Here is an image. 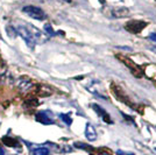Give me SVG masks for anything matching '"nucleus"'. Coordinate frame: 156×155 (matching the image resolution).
Returning <instances> with one entry per match:
<instances>
[{
    "label": "nucleus",
    "instance_id": "423d86ee",
    "mask_svg": "<svg viewBox=\"0 0 156 155\" xmlns=\"http://www.w3.org/2000/svg\"><path fill=\"white\" fill-rule=\"evenodd\" d=\"M36 120L41 124H44V125H50V124H54V120H52L50 117L48 116L46 111H41L36 114Z\"/></svg>",
    "mask_w": 156,
    "mask_h": 155
},
{
    "label": "nucleus",
    "instance_id": "4468645a",
    "mask_svg": "<svg viewBox=\"0 0 156 155\" xmlns=\"http://www.w3.org/2000/svg\"><path fill=\"white\" fill-rule=\"evenodd\" d=\"M44 31H46V33L48 34V35H50V36H54L56 33H55V31L52 29V27L49 25V23H47L46 26H44Z\"/></svg>",
    "mask_w": 156,
    "mask_h": 155
},
{
    "label": "nucleus",
    "instance_id": "412c9836",
    "mask_svg": "<svg viewBox=\"0 0 156 155\" xmlns=\"http://www.w3.org/2000/svg\"><path fill=\"white\" fill-rule=\"evenodd\" d=\"M99 1H100V2H101V4H104V0H99Z\"/></svg>",
    "mask_w": 156,
    "mask_h": 155
},
{
    "label": "nucleus",
    "instance_id": "0eeeda50",
    "mask_svg": "<svg viewBox=\"0 0 156 155\" xmlns=\"http://www.w3.org/2000/svg\"><path fill=\"white\" fill-rule=\"evenodd\" d=\"M129 14V9L126 8V7H118V8H114L112 11V16L113 18H117V19H121V18H125Z\"/></svg>",
    "mask_w": 156,
    "mask_h": 155
},
{
    "label": "nucleus",
    "instance_id": "f257e3e1",
    "mask_svg": "<svg viewBox=\"0 0 156 155\" xmlns=\"http://www.w3.org/2000/svg\"><path fill=\"white\" fill-rule=\"evenodd\" d=\"M117 57L119 61H121V62L129 69L130 72H132L135 77H142V75H143L142 70H141V68H140L135 62H133L130 58L126 57V56H122V55H117Z\"/></svg>",
    "mask_w": 156,
    "mask_h": 155
},
{
    "label": "nucleus",
    "instance_id": "aec40b11",
    "mask_svg": "<svg viewBox=\"0 0 156 155\" xmlns=\"http://www.w3.org/2000/svg\"><path fill=\"white\" fill-rule=\"evenodd\" d=\"M64 1H66V2H71V0H64Z\"/></svg>",
    "mask_w": 156,
    "mask_h": 155
},
{
    "label": "nucleus",
    "instance_id": "5701e85b",
    "mask_svg": "<svg viewBox=\"0 0 156 155\" xmlns=\"http://www.w3.org/2000/svg\"><path fill=\"white\" fill-rule=\"evenodd\" d=\"M155 150H156V148H155Z\"/></svg>",
    "mask_w": 156,
    "mask_h": 155
},
{
    "label": "nucleus",
    "instance_id": "f8f14e48",
    "mask_svg": "<svg viewBox=\"0 0 156 155\" xmlns=\"http://www.w3.org/2000/svg\"><path fill=\"white\" fill-rule=\"evenodd\" d=\"M75 147L85 149V150H89L90 153H92V150H93V148H92L91 146H87V145H85V143H82V142H76V143H75Z\"/></svg>",
    "mask_w": 156,
    "mask_h": 155
},
{
    "label": "nucleus",
    "instance_id": "dca6fc26",
    "mask_svg": "<svg viewBox=\"0 0 156 155\" xmlns=\"http://www.w3.org/2000/svg\"><path fill=\"white\" fill-rule=\"evenodd\" d=\"M149 39L153 40L154 42H156V33H151V34L149 35Z\"/></svg>",
    "mask_w": 156,
    "mask_h": 155
},
{
    "label": "nucleus",
    "instance_id": "2eb2a0df",
    "mask_svg": "<svg viewBox=\"0 0 156 155\" xmlns=\"http://www.w3.org/2000/svg\"><path fill=\"white\" fill-rule=\"evenodd\" d=\"M27 105H30V106H36V105H37V102H36V100H34V99H32V100H27Z\"/></svg>",
    "mask_w": 156,
    "mask_h": 155
},
{
    "label": "nucleus",
    "instance_id": "f3484780",
    "mask_svg": "<svg viewBox=\"0 0 156 155\" xmlns=\"http://www.w3.org/2000/svg\"><path fill=\"white\" fill-rule=\"evenodd\" d=\"M117 155H133V154H128V153H124L122 150H118Z\"/></svg>",
    "mask_w": 156,
    "mask_h": 155
},
{
    "label": "nucleus",
    "instance_id": "1a4fd4ad",
    "mask_svg": "<svg viewBox=\"0 0 156 155\" xmlns=\"http://www.w3.org/2000/svg\"><path fill=\"white\" fill-rule=\"evenodd\" d=\"M85 136L87 138V140L90 141H94L97 139V132L94 127L91 124H86V128H85Z\"/></svg>",
    "mask_w": 156,
    "mask_h": 155
},
{
    "label": "nucleus",
    "instance_id": "20e7f679",
    "mask_svg": "<svg viewBox=\"0 0 156 155\" xmlns=\"http://www.w3.org/2000/svg\"><path fill=\"white\" fill-rule=\"evenodd\" d=\"M148 23L144 22V21H140V20H132V21H128L126 25H125V28L128 31L129 33H133V34H137L141 31H143V28L147 26Z\"/></svg>",
    "mask_w": 156,
    "mask_h": 155
},
{
    "label": "nucleus",
    "instance_id": "7ed1b4c3",
    "mask_svg": "<svg viewBox=\"0 0 156 155\" xmlns=\"http://www.w3.org/2000/svg\"><path fill=\"white\" fill-rule=\"evenodd\" d=\"M15 31H16V33L23 39V41L26 42V45H28V47L34 48V45H35V36L33 35V33L30 32L28 28L19 26L15 28Z\"/></svg>",
    "mask_w": 156,
    "mask_h": 155
},
{
    "label": "nucleus",
    "instance_id": "ddd939ff",
    "mask_svg": "<svg viewBox=\"0 0 156 155\" xmlns=\"http://www.w3.org/2000/svg\"><path fill=\"white\" fill-rule=\"evenodd\" d=\"M59 117H61V119H62L68 126H70L72 124V119L69 117V114H63V113H62V114H59Z\"/></svg>",
    "mask_w": 156,
    "mask_h": 155
},
{
    "label": "nucleus",
    "instance_id": "a211bd4d",
    "mask_svg": "<svg viewBox=\"0 0 156 155\" xmlns=\"http://www.w3.org/2000/svg\"><path fill=\"white\" fill-rule=\"evenodd\" d=\"M148 49H149V50H151L153 52H155V54H156V47H154V45H153V47H148Z\"/></svg>",
    "mask_w": 156,
    "mask_h": 155
},
{
    "label": "nucleus",
    "instance_id": "6e6552de",
    "mask_svg": "<svg viewBox=\"0 0 156 155\" xmlns=\"http://www.w3.org/2000/svg\"><path fill=\"white\" fill-rule=\"evenodd\" d=\"M92 107H93V110L97 112V114L103 118V120H104L105 123H108V124H112V120H111V117L106 113V111L103 109V107H100L99 105H96V104H93L92 105Z\"/></svg>",
    "mask_w": 156,
    "mask_h": 155
},
{
    "label": "nucleus",
    "instance_id": "39448f33",
    "mask_svg": "<svg viewBox=\"0 0 156 155\" xmlns=\"http://www.w3.org/2000/svg\"><path fill=\"white\" fill-rule=\"evenodd\" d=\"M112 91H113V95L115 96V98H117L118 100H120L121 103H125L126 105L130 106V107H134V106H133V104L130 103L129 98L125 95V92L121 90V89H120L118 85L112 84Z\"/></svg>",
    "mask_w": 156,
    "mask_h": 155
},
{
    "label": "nucleus",
    "instance_id": "6ab92c4d",
    "mask_svg": "<svg viewBox=\"0 0 156 155\" xmlns=\"http://www.w3.org/2000/svg\"><path fill=\"white\" fill-rule=\"evenodd\" d=\"M0 155H6V152L4 150L2 147H0Z\"/></svg>",
    "mask_w": 156,
    "mask_h": 155
},
{
    "label": "nucleus",
    "instance_id": "9d476101",
    "mask_svg": "<svg viewBox=\"0 0 156 155\" xmlns=\"http://www.w3.org/2000/svg\"><path fill=\"white\" fill-rule=\"evenodd\" d=\"M2 142L6 145V146H8V147H16L19 143H18V141L15 140V139H13V138H11V136H2Z\"/></svg>",
    "mask_w": 156,
    "mask_h": 155
},
{
    "label": "nucleus",
    "instance_id": "9b49d317",
    "mask_svg": "<svg viewBox=\"0 0 156 155\" xmlns=\"http://www.w3.org/2000/svg\"><path fill=\"white\" fill-rule=\"evenodd\" d=\"M34 155H49V149L46 147H39V148L33 150Z\"/></svg>",
    "mask_w": 156,
    "mask_h": 155
},
{
    "label": "nucleus",
    "instance_id": "4be33fe9",
    "mask_svg": "<svg viewBox=\"0 0 156 155\" xmlns=\"http://www.w3.org/2000/svg\"><path fill=\"white\" fill-rule=\"evenodd\" d=\"M40 1H44V0H40Z\"/></svg>",
    "mask_w": 156,
    "mask_h": 155
},
{
    "label": "nucleus",
    "instance_id": "f03ea898",
    "mask_svg": "<svg viewBox=\"0 0 156 155\" xmlns=\"http://www.w3.org/2000/svg\"><path fill=\"white\" fill-rule=\"evenodd\" d=\"M22 12L25 14H27L28 16H30V18H33V19H35V20H44L47 18V15H46V13L43 12V9H41L40 7L32 6V5L25 6L22 8Z\"/></svg>",
    "mask_w": 156,
    "mask_h": 155
}]
</instances>
